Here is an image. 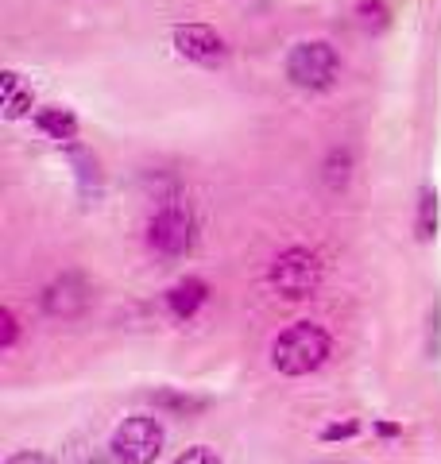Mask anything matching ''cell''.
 <instances>
[{"label":"cell","instance_id":"obj_13","mask_svg":"<svg viewBox=\"0 0 441 464\" xmlns=\"http://www.w3.org/2000/svg\"><path fill=\"white\" fill-rule=\"evenodd\" d=\"M360 20H364V27H384L387 24V5L384 0H360Z\"/></svg>","mask_w":441,"mask_h":464},{"label":"cell","instance_id":"obj_2","mask_svg":"<svg viewBox=\"0 0 441 464\" xmlns=\"http://www.w3.org/2000/svg\"><path fill=\"white\" fill-rule=\"evenodd\" d=\"M287 78L299 85V90H333L337 78H341V54L333 51V43L326 39H306V43H294L290 54H287Z\"/></svg>","mask_w":441,"mask_h":464},{"label":"cell","instance_id":"obj_9","mask_svg":"<svg viewBox=\"0 0 441 464\" xmlns=\"http://www.w3.org/2000/svg\"><path fill=\"white\" fill-rule=\"evenodd\" d=\"M35 128L54 143H74L78 140V116H74L70 109H58V105L39 109L35 112Z\"/></svg>","mask_w":441,"mask_h":464},{"label":"cell","instance_id":"obj_6","mask_svg":"<svg viewBox=\"0 0 441 464\" xmlns=\"http://www.w3.org/2000/svg\"><path fill=\"white\" fill-rule=\"evenodd\" d=\"M43 310L51 317H63V322L82 317L90 310V283H85L78 271H63L58 279L47 283V290H43Z\"/></svg>","mask_w":441,"mask_h":464},{"label":"cell","instance_id":"obj_17","mask_svg":"<svg viewBox=\"0 0 441 464\" xmlns=\"http://www.w3.org/2000/svg\"><path fill=\"white\" fill-rule=\"evenodd\" d=\"M5 464H54L47 453H35V449H24V453H12Z\"/></svg>","mask_w":441,"mask_h":464},{"label":"cell","instance_id":"obj_3","mask_svg":"<svg viewBox=\"0 0 441 464\" xmlns=\"http://www.w3.org/2000/svg\"><path fill=\"white\" fill-rule=\"evenodd\" d=\"M163 441H167V430L155 414H132L113 430L109 453L121 464H155L163 457Z\"/></svg>","mask_w":441,"mask_h":464},{"label":"cell","instance_id":"obj_18","mask_svg":"<svg viewBox=\"0 0 441 464\" xmlns=\"http://www.w3.org/2000/svg\"><path fill=\"white\" fill-rule=\"evenodd\" d=\"M376 430L379 433H384V438H395V433H403L399 426H395V422H376Z\"/></svg>","mask_w":441,"mask_h":464},{"label":"cell","instance_id":"obj_16","mask_svg":"<svg viewBox=\"0 0 441 464\" xmlns=\"http://www.w3.org/2000/svg\"><path fill=\"white\" fill-rule=\"evenodd\" d=\"M174 464H220V457L213 453L210 445H194V449H186V453L174 460Z\"/></svg>","mask_w":441,"mask_h":464},{"label":"cell","instance_id":"obj_15","mask_svg":"<svg viewBox=\"0 0 441 464\" xmlns=\"http://www.w3.org/2000/svg\"><path fill=\"white\" fill-rule=\"evenodd\" d=\"M20 337V322H16V314L12 310H0V348H12Z\"/></svg>","mask_w":441,"mask_h":464},{"label":"cell","instance_id":"obj_14","mask_svg":"<svg viewBox=\"0 0 441 464\" xmlns=\"http://www.w3.org/2000/svg\"><path fill=\"white\" fill-rule=\"evenodd\" d=\"M360 433V422L357 418H345V422H329L326 430H321V441H348Z\"/></svg>","mask_w":441,"mask_h":464},{"label":"cell","instance_id":"obj_4","mask_svg":"<svg viewBox=\"0 0 441 464\" xmlns=\"http://www.w3.org/2000/svg\"><path fill=\"white\" fill-rule=\"evenodd\" d=\"M268 283H271V290L279 298L302 302L321 286V259L310 248H287V252H279L271 259Z\"/></svg>","mask_w":441,"mask_h":464},{"label":"cell","instance_id":"obj_5","mask_svg":"<svg viewBox=\"0 0 441 464\" xmlns=\"http://www.w3.org/2000/svg\"><path fill=\"white\" fill-rule=\"evenodd\" d=\"M194 244V217L186 201H163L147 221V248L163 259H179Z\"/></svg>","mask_w":441,"mask_h":464},{"label":"cell","instance_id":"obj_8","mask_svg":"<svg viewBox=\"0 0 441 464\" xmlns=\"http://www.w3.org/2000/svg\"><path fill=\"white\" fill-rule=\"evenodd\" d=\"M205 302H210V286H205L201 279H194V275L182 279V283H174L167 290V310L179 317V322H190V317H194Z\"/></svg>","mask_w":441,"mask_h":464},{"label":"cell","instance_id":"obj_10","mask_svg":"<svg viewBox=\"0 0 441 464\" xmlns=\"http://www.w3.org/2000/svg\"><path fill=\"white\" fill-rule=\"evenodd\" d=\"M0 105H5L8 121H20V116H27V112H32V105H35L32 85H24L20 74L5 70V74H0Z\"/></svg>","mask_w":441,"mask_h":464},{"label":"cell","instance_id":"obj_11","mask_svg":"<svg viewBox=\"0 0 441 464\" xmlns=\"http://www.w3.org/2000/svg\"><path fill=\"white\" fill-rule=\"evenodd\" d=\"M152 402L159 406V411H167V414H201L205 406H210V399H201V395H182V391H155Z\"/></svg>","mask_w":441,"mask_h":464},{"label":"cell","instance_id":"obj_1","mask_svg":"<svg viewBox=\"0 0 441 464\" xmlns=\"http://www.w3.org/2000/svg\"><path fill=\"white\" fill-rule=\"evenodd\" d=\"M329 353H333V337L318 322H294L271 341V368L279 375L299 380V375L318 372L329 360Z\"/></svg>","mask_w":441,"mask_h":464},{"label":"cell","instance_id":"obj_12","mask_svg":"<svg viewBox=\"0 0 441 464\" xmlns=\"http://www.w3.org/2000/svg\"><path fill=\"white\" fill-rule=\"evenodd\" d=\"M437 232V194L426 186L418 198V240H434Z\"/></svg>","mask_w":441,"mask_h":464},{"label":"cell","instance_id":"obj_7","mask_svg":"<svg viewBox=\"0 0 441 464\" xmlns=\"http://www.w3.org/2000/svg\"><path fill=\"white\" fill-rule=\"evenodd\" d=\"M174 51L198 66H220L229 58V47L210 24H179L174 27Z\"/></svg>","mask_w":441,"mask_h":464}]
</instances>
